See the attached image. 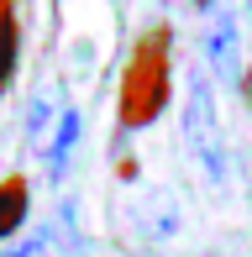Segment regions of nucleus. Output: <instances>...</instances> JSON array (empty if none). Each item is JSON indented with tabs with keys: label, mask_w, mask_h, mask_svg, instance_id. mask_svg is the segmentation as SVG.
<instances>
[{
	"label": "nucleus",
	"mask_w": 252,
	"mask_h": 257,
	"mask_svg": "<svg viewBox=\"0 0 252 257\" xmlns=\"http://www.w3.org/2000/svg\"><path fill=\"white\" fill-rule=\"evenodd\" d=\"M174 100V27L158 21L126 48L121 84H116V126L126 137L153 132Z\"/></svg>",
	"instance_id": "1"
},
{
	"label": "nucleus",
	"mask_w": 252,
	"mask_h": 257,
	"mask_svg": "<svg viewBox=\"0 0 252 257\" xmlns=\"http://www.w3.org/2000/svg\"><path fill=\"white\" fill-rule=\"evenodd\" d=\"M179 137L184 153L194 158L200 179L210 189H226L231 179V153H226V132H221V110H215V84L205 68H194L184 79V100H179Z\"/></svg>",
	"instance_id": "2"
},
{
	"label": "nucleus",
	"mask_w": 252,
	"mask_h": 257,
	"mask_svg": "<svg viewBox=\"0 0 252 257\" xmlns=\"http://www.w3.org/2000/svg\"><path fill=\"white\" fill-rule=\"evenodd\" d=\"M200 63L210 68V79L242 84V27H236V16L221 11V16L200 32Z\"/></svg>",
	"instance_id": "3"
},
{
	"label": "nucleus",
	"mask_w": 252,
	"mask_h": 257,
	"mask_svg": "<svg viewBox=\"0 0 252 257\" xmlns=\"http://www.w3.org/2000/svg\"><path fill=\"white\" fill-rule=\"evenodd\" d=\"M79 137H84V115H79V105L68 100L63 105V115H58V126L48 132V142H42V163H48V179L58 184L68 168H74V147H79Z\"/></svg>",
	"instance_id": "4"
},
{
	"label": "nucleus",
	"mask_w": 252,
	"mask_h": 257,
	"mask_svg": "<svg viewBox=\"0 0 252 257\" xmlns=\"http://www.w3.org/2000/svg\"><path fill=\"white\" fill-rule=\"evenodd\" d=\"M132 220H137V231H142V241H168V236H179V200L168 189H147L142 200H137Z\"/></svg>",
	"instance_id": "5"
},
{
	"label": "nucleus",
	"mask_w": 252,
	"mask_h": 257,
	"mask_svg": "<svg viewBox=\"0 0 252 257\" xmlns=\"http://www.w3.org/2000/svg\"><path fill=\"white\" fill-rule=\"evenodd\" d=\"M27 220H32V179L27 173H6L0 179V247H11L27 231Z\"/></svg>",
	"instance_id": "6"
},
{
	"label": "nucleus",
	"mask_w": 252,
	"mask_h": 257,
	"mask_svg": "<svg viewBox=\"0 0 252 257\" xmlns=\"http://www.w3.org/2000/svg\"><path fill=\"white\" fill-rule=\"evenodd\" d=\"M21 42H27V27H21V6L16 0H0V100L11 95L21 74Z\"/></svg>",
	"instance_id": "7"
},
{
	"label": "nucleus",
	"mask_w": 252,
	"mask_h": 257,
	"mask_svg": "<svg viewBox=\"0 0 252 257\" xmlns=\"http://www.w3.org/2000/svg\"><path fill=\"white\" fill-rule=\"evenodd\" d=\"M63 105H68V95H63L58 84H48V89L32 95V105H27V147H37V153H42V142H48V132L58 126Z\"/></svg>",
	"instance_id": "8"
},
{
	"label": "nucleus",
	"mask_w": 252,
	"mask_h": 257,
	"mask_svg": "<svg viewBox=\"0 0 252 257\" xmlns=\"http://www.w3.org/2000/svg\"><path fill=\"white\" fill-rule=\"evenodd\" d=\"M236 89H242V100L252 105V63H242V84H236Z\"/></svg>",
	"instance_id": "9"
},
{
	"label": "nucleus",
	"mask_w": 252,
	"mask_h": 257,
	"mask_svg": "<svg viewBox=\"0 0 252 257\" xmlns=\"http://www.w3.org/2000/svg\"><path fill=\"white\" fill-rule=\"evenodd\" d=\"M189 6H194V11H215V0H189Z\"/></svg>",
	"instance_id": "10"
}]
</instances>
